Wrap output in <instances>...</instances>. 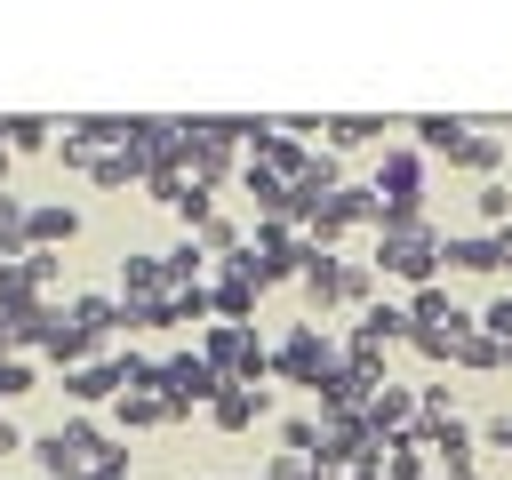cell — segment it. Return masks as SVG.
Instances as JSON below:
<instances>
[{
	"label": "cell",
	"instance_id": "1",
	"mask_svg": "<svg viewBox=\"0 0 512 480\" xmlns=\"http://www.w3.org/2000/svg\"><path fill=\"white\" fill-rule=\"evenodd\" d=\"M112 456H120V448H112V440H104L88 416H72V424H56V432H40V440H32L40 480H96Z\"/></svg>",
	"mask_w": 512,
	"mask_h": 480
},
{
	"label": "cell",
	"instance_id": "2",
	"mask_svg": "<svg viewBox=\"0 0 512 480\" xmlns=\"http://www.w3.org/2000/svg\"><path fill=\"white\" fill-rule=\"evenodd\" d=\"M440 248H448V232H432V224H384L368 264H376V272H392V280H408V288H432V280H440V264H448Z\"/></svg>",
	"mask_w": 512,
	"mask_h": 480
},
{
	"label": "cell",
	"instance_id": "3",
	"mask_svg": "<svg viewBox=\"0 0 512 480\" xmlns=\"http://www.w3.org/2000/svg\"><path fill=\"white\" fill-rule=\"evenodd\" d=\"M200 360L224 376V384H264L272 376V344L256 336V320H216L200 336Z\"/></svg>",
	"mask_w": 512,
	"mask_h": 480
},
{
	"label": "cell",
	"instance_id": "4",
	"mask_svg": "<svg viewBox=\"0 0 512 480\" xmlns=\"http://www.w3.org/2000/svg\"><path fill=\"white\" fill-rule=\"evenodd\" d=\"M336 368H344V344H336L320 320H296V328L272 344V376H288V384H312V392H320Z\"/></svg>",
	"mask_w": 512,
	"mask_h": 480
},
{
	"label": "cell",
	"instance_id": "5",
	"mask_svg": "<svg viewBox=\"0 0 512 480\" xmlns=\"http://www.w3.org/2000/svg\"><path fill=\"white\" fill-rule=\"evenodd\" d=\"M152 392L168 400V416H192V408H208V400L224 392V376H216L200 352H168V360L152 368Z\"/></svg>",
	"mask_w": 512,
	"mask_h": 480
},
{
	"label": "cell",
	"instance_id": "6",
	"mask_svg": "<svg viewBox=\"0 0 512 480\" xmlns=\"http://www.w3.org/2000/svg\"><path fill=\"white\" fill-rule=\"evenodd\" d=\"M80 240V208L72 200H32L24 208V248H72Z\"/></svg>",
	"mask_w": 512,
	"mask_h": 480
},
{
	"label": "cell",
	"instance_id": "7",
	"mask_svg": "<svg viewBox=\"0 0 512 480\" xmlns=\"http://www.w3.org/2000/svg\"><path fill=\"white\" fill-rule=\"evenodd\" d=\"M408 336H416L408 304H368L360 328H352V352H392V344H408Z\"/></svg>",
	"mask_w": 512,
	"mask_h": 480
},
{
	"label": "cell",
	"instance_id": "8",
	"mask_svg": "<svg viewBox=\"0 0 512 480\" xmlns=\"http://www.w3.org/2000/svg\"><path fill=\"white\" fill-rule=\"evenodd\" d=\"M208 416H216L224 432H248L256 416H272V384H224V392L208 400Z\"/></svg>",
	"mask_w": 512,
	"mask_h": 480
},
{
	"label": "cell",
	"instance_id": "9",
	"mask_svg": "<svg viewBox=\"0 0 512 480\" xmlns=\"http://www.w3.org/2000/svg\"><path fill=\"white\" fill-rule=\"evenodd\" d=\"M448 272H504V232H448Z\"/></svg>",
	"mask_w": 512,
	"mask_h": 480
},
{
	"label": "cell",
	"instance_id": "10",
	"mask_svg": "<svg viewBox=\"0 0 512 480\" xmlns=\"http://www.w3.org/2000/svg\"><path fill=\"white\" fill-rule=\"evenodd\" d=\"M408 320H416V328H448V336H472V312H456V296H448L440 280L408 296Z\"/></svg>",
	"mask_w": 512,
	"mask_h": 480
},
{
	"label": "cell",
	"instance_id": "11",
	"mask_svg": "<svg viewBox=\"0 0 512 480\" xmlns=\"http://www.w3.org/2000/svg\"><path fill=\"white\" fill-rule=\"evenodd\" d=\"M296 288H304V304H312V312H336V304H352V296H344V256H312Z\"/></svg>",
	"mask_w": 512,
	"mask_h": 480
},
{
	"label": "cell",
	"instance_id": "12",
	"mask_svg": "<svg viewBox=\"0 0 512 480\" xmlns=\"http://www.w3.org/2000/svg\"><path fill=\"white\" fill-rule=\"evenodd\" d=\"M64 320H72L80 336H96V344H104L112 328H128V304H120V296H72V304H64Z\"/></svg>",
	"mask_w": 512,
	"mask_h": 480
},
{
	"label": "cell",
	"instance_id": "13",
	"mask_svg": "<svg viewBox=\"0 0 512 480\" xmlns=\"http://www.w3.org/2000/svg\"><path fill=\"white\" fill-rule=\"evenodd\" d=\"M328 128V152H360V144H384V112H336V120H320Z\"/></svg>",
	"mask_w": 512,
	"mask_h": 480
},
{
	"label": "cell",
	"instance_id": "14",
	"mask_svg": "<svg viewBox=\"0 0 512 480\" xmlns=\"http://www.w3.org/2000/svg\"><path fill=\"white\" fill-rule=\"evenodd\" d=\"M408 128H416V152H448V160H456V144H464L480 120H456V112H416Z\"/></svg>",
	"mask_w": 512,
	"mask_h": 480
},
{
	"label": "cell",
	"instance_id": "15",
	"mask_svg": "<svg viewBox=\"0 0 512 480\" xmlns=\"http://www.w3.org/2000/svg\"><path fill=\"white\" fill-rule=\"evenodd\" d=\"M256 296H264V288H256L248 272H232V264H224V280L208 288V312H216V320H248V312H256Z\"/></svg>",
	"mask_w": 512,
	"mask_h": 480
},
{
	"label": "cell",
	"instance_id": "16",
	"mask_svg": "<svg viewBox=\"0 0 512 480\" xmlns=\"http://www.w3.org/2000/svg\"><path fill=\"white\" fill-rule=\"evenodd\" d=\"M40 352H48V360H56V368H80V360H88V352H96V336H80V328H72V320H64V312H56V328H48V344H40Z\"/></svg>",
	"mask_w": 512,
	"mask_h": 480
},
{
	"label": "cell",
	"instance_id": "17",
	"mask_svg": "<svg viewBox=\"0 0 512 480\" xmlns=\"http://www.w3.org/2000/svg\"><path fill=\"white\" fill-rule=\"evenodd\" d=\"M120 424L144 432V424H176V416H168V400H160L152 384H136V392H120Z\"/></svg>",
	"mask_w": 512,
	"mask_h": 480
},
{
	"label": "cell",
	"instance_id": "18",
	"mask_svg": "<svg viewBox=\"0 0 512 480\" xmlns=\"http://www.w3.org/2000/svg\"><path fill=\"white\" fill-rule=\"evenodd\" d=\"M56 120H32V112H16V120H0V136H8V152H56V136H48Z\"/></svg>",
	"mask_w": 512,
	"mask_h": 480
},
{
	"label": "cell",
	"instance_id": "19",
	"mask_svg": "<svg viewBox=\"0 0 512 480\" xmlns=\"http://www.w3.org/2000/svg\"><path fill=\"white\" fill-rule=\"evenodd\" d=\"M496 160H504V136H496V128H472V136L456 144V168H472V176H488Z\"/></svg>",
	"mask_w": 512,
	"mask_h": 480
},
{
	"label": "cell",
	"instance_id": "20",
	"mask_svg": "<svg viewBox=\"0 0 512 480\" xmlns=\"http://www.w3.org/2000/svg\"><path fill=\"white\" fill-rule=\"evenodd\" d=\"M280 448L312 464V456H320V416H280Z\"/></svg>",
	"mask_w": 512,
	"mask_h": 480
},
{
	"label": "cell",
	"instance_id": "21",
	"mask_svg": "<svg viewBox=\"0 0 512 480\" xmlns=\"http://www.w3.org/2000/svg\"><path fill=\"white\" fill-rule=\"evenodd\" d=\"M88 184H144V168H136V152L120 144V152H104V160L88 168Z\"/></svg>",
	"mask_w": 512,
	"mask_h": 480
},
{
	"label": "cell",
	"instance_id": "22",
	"mask_svg": "<svg viewBox=\"0 0 512 480\" xmlns=\"http://www.w3.org/2000/svg\"><path fill=\"white\" fill-rule=\"evenodd\" d=\"M456 368H504V344H496L488 328H472V336L456 344Z\"/></svg>",
	"mask_w": 512,
	"mask_h": 480
},
{
	"label": "cell",
	"instance_id": "23",
	"mask_svg": "<svg viewBox=\"0 0 512 480\" xmlns=\"http://www.w3.org/2000/svg\"><path fill=\"white\" fill-rule=\"evenodd\" d=\"M480 224H488V232H504V224H512V184H496V176L480 184Z\"/></svg>",
	"mask_w": 512,
	"mask_h": 480
},
{
	"label": "cell",
	"instance_id": "24",
	"mask_svg": "<svg viewBox=\"0 0 512 480\" xmlns=\"http://www.w3.org/2000/svg\"><path fill=\"white\" fill-rule=\"evenodd\" d=\"M32 384H40V376H32V360H24V352H0V400H24Z\"/></svg>",
	"mask_w": 512,
	"mask_h": 480
},
{
	"label": "cell",
	"instance_id": "25",
	"mask_svg": "<svg viewBox=\"0 0 512 480\" xmlns=\"http://www.w3.org/2000/svg\"><path fill=\"white\" fill-rule=\"evenodd\" d=\"M480 328H488V336H496V344H512V288H504V296H496V304H488V312H480Z\"/></svg>",
	"mask_w": 512,
	"mask_h": 480
},
{
	"label": "cell",
	"instance_id": "26",
	"mask_svg": "<svg viewBox=\"0 0 512 480\" xmlns=\"http://www.w3.org/2000/svg\"><path fill=\"white\" fill-rule=\"evenodd\" d=\"M312 472H320V464H304V456H288V448L264 464V480H312Z\"/></svg>",
	"mask_w": 512,
	"mask_h": 480
},
{
	"label": "cell",
	"instance_id": "27",
	"mask_svg": "<svg viewBox=\"0 0 512 480\" xmlns=\"http://www.w3.org/2000/svg\"><path fill=\"white\" fill-rule=\"evenodd\" d=\"M416 400H424V416H456V392H448V384H424Z\"/></svg>",
	"mask_w": 512,
	"mask_h": 480
},
{
	"label": "cell",
	"instance_id": "28",
	"mask_svg": "<svg viewBox=\"0 0 512 480\" xmlns=\"http://www.w3.org/2000/svg\"><path fill=\"white\" fill-rule=\"evenodd\" d=\"M480 440H488V448H512V416H488V424H480Z\"/></svg>",
	"mask_w": 512,
	"mask_h": 480
},
{
	"label": "cell",
	"instance_id": "29",
	"mask_svg": "<svg viewBox=\"0 0 512 480\" xmlns=\"http://www.w3.org/2000/svg\"><path fill=\"white\" fill-rule=\"evenodd\" d=\"M16 448H32V440H24V432H16L8 416H0V456H16Z\"/></svg>",
	"mask_w": 512,
	"mask_h": 480
},
{
	"label": "cell",
	"instance_id": "30",
	"mask_svg": "<svg viewBox=\"0 0 512 480\" xmlns=\"http://www.w3.org/2000/svg\"><path fill=\"white\" fill-rule=\"evenodd\" d=\"M344 480H384V464H352V472H344Z\"/></svg>",
	"mask_w": 512,
	"mask_h": 480
},
{
	"label": "cell",
	"instance_id": "31",
	"mask_svg": "<svg viewBox=\"0 0 512 480\" xmlns=\"http://www.w3.org/2000/svg\"><path fill=\"white\" fill-rule=\"evenodd\" d=\"M504 368H512V344H504Z\"/></svg>",
	"mask_w": 512,
	"mask_h": 480
}]
</instances>
